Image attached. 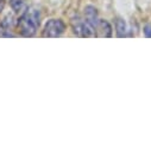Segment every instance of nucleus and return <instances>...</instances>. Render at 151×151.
<instances>
[{"mask_svg": "<svg viewBox=\"0 0 151 151\" xmlns=\"http://www.w3.org/2000/svg\"><path fill=\"white\" fill-rule=\"evenodd\" d=\"M96 27H99V30L101 31V36H104V37H111L112 36V27L107 22L99 20Z\"/></svg>", "mask_w": 151, "mask_h": 151, "instance_id": "obj_4", "label": "nucleus"}, {"mask_svg": "<svg viewBox=\"0 0 151 151\" xmlns=\"http://www.w3.org/2000/svg\"><path fill=\"white\" fill-rule=\"evenodd\" d=\"M144 33L146 37H149V38H151V25H146L144 27Z\"/></svg>", "mask_w": 151, "mask_h": 151, "instance_id": "obj_10", "label": "nucleus"}, {"mask_svg": "<svg viewBox=\"0 0 151 151\" xmlns=\"http://www.w3.org/2000/svg\"><path fill=\"white\" fill-rule=\"evenodd\" d=\"M4 6H5V1L4 0H0V12L4 10Z\"/></svg>", "mask_w": 151, "mask_h": 151, "instance_id": "obj_11", "label": "nucleus"}, {"mask_svg": "<svg viewBox=\"0 0 151 151\" xmlns=\"http://www.w3.org/2000/svg\"><path fill=\"white\" fill-rule=\"evenodd\" d=\"M3 25H4V26H6V27H10V26L12 25V16H7V17L4 19Z\"/></svg>", "mask_w": 151, "mask_h": 151, "instance_id": "obj_9", "label": "nucleus"}, {"mask_svg": "<svg viewBox=\"0 0 151 151\" xmlns=\"http://www.w3.org/2000/svg\"><path fill=\"white\" fill-rule=\"evenodd\" d=\"M40 26V12L36 10H27L18 20V29L23 36L31 37L36 33Z\"/></svg>", "mask_w": 151, "mask_h": 151, "instance_id": "obj_1", "label": "nucleus"}, {"mask_svg": "<svg viewBox=\"0 0 151 151\" xmlns=\"http://www.w3.org/2000/svg\"><path fill=\"white\" fill-rule=\"evenodd\" d=\"M82 23L83 22H80L79 18L76 19H73V30H74V33L76 36H81V32H82Z\"/></svg>", "mask_w": 151, "mask_h": 151, "instance_id": "obj_7", "label": "nucleus"}, {"mask_svg": "<svg viewBox=\"0 0 151 151\" xmlns=\"http://www.w3.org/2000/svg\"><path fill=\"white\" fill-rule=\"evenodd\" d=\"M10 5H11V7L14 12H19L24 9V1L23 0H11Z\"/></svg>", "mask_w": 151, "mask_h": 151, "instance_id": "obj_8", "label": "nucleus"}, {"mask_svg": "<svg viewBox=\"0 0 151 151\" xmlns=\"http://www.w3.org/2000/svg\"><path fill=\"white\" fill-rule=\"evenodd\" d=\"M64 29H65V25L62 20L50 19L49 22H47V24L44 26L43 36L44 37H50V38H55V37H58L64 32Z\"/></svg>", "mask_w": 151, "mask_h": 151, "instance_id": "obj_2", "label": "nucleus"}, {"mask_svg": "<svg viewBox=\"0 0 151 151\" xmlns=\"http://www.w3.org/2000/svg\"><path fill=\"white\" fill-rule=\"evenodd\" d=\"M85 14H86V20H87L89 24H92L94 27H96V26H98V23H99L96 9H95L94 6H87V7L85 9Z\"/></svg>", "mask_w": 151, "mask_h": 151, "instance_id": "obj_3", "label": "nucleus"}, {"mask_svg": "<svg viewBox=\"0 0 151 151\" xmlns=\"http://www.w3.org/2000/svg\"><path fill=\"white\" fill-rule=\"evenodd\" d=\"M116 25H117V36L118 37H124L125 32H126V24H125V22L122 20V19H118Z\"/></svg>", "mask_w": 151, "mask_h": 151, "instance_id": "obj_6", "label": "nucleus"}, {"mask_svg": "<svg viewBox=\"0 0 151 151\" xmlns=\"http://www.w3.org/2000/svg\"><path fill=\"white\" fill-rule=\"evenodd\" d=\"M82 37H94L95 36V27L89 24L87 20L82 23V32H81Z\"/></svg>", "mask_w": 151, "mask_h": 151, "instance_id": "obj_5", "label": "nucleus"}]
</instances>
